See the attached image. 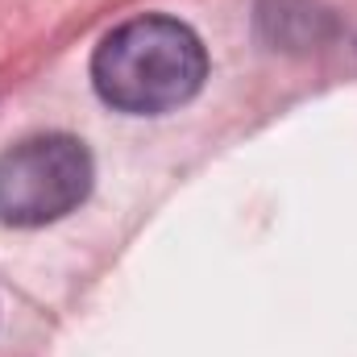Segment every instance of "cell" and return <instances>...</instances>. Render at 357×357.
I'll use <instances>...</instances> for the list:
<instances>
[{
  "instance_id": "6da1fadb",
  "label": "cell",
  "mask_w": 357,
  "mask_h": 357,
  "mask_svg": "<svg viewBox=\"0 0 357 357\" xmlns=\"http://www.w3.org/2000/svg\"><path fill=\"white\" fill-rule=\"evenodd\" d=\"M208 79V50L175 17H137L116 25L91 54V84L116 112L158 116L187 104Z\"/></svg>"
},
{
  "instance_id": "7a4b0ae2",
  "label": "cell",
  "mask_w": 357,
  "mask_h": 357,
  "mask_svg": "<svg viewBox=\"0 0 357 357\" xmlns=\"http://www.w3.org/2000/svg\"><path fill=\"white\" fill-rule=\"evenodd\" d=\"M91 154L79 137L42 133L0 154V225L38 229L75 212L91 191Z\"/></svg>"
}]
</instances>
